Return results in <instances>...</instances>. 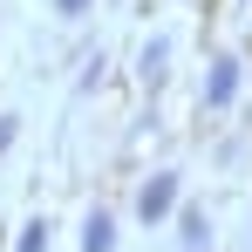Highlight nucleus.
Listing matches in <instances>:
<instances>
[{
  "label": "nucleus",
  "mask_w": 252,
  "mask_h": 252,
  "mask_svg": "<svg viewBox=\"0 0 252 252\" xmlns=\"http://www.w3.org/2000/svg\"><path fill=\"white\" fill-rule=\"evenodd\" d=\"M82 252H116V225H109V211H89V225H82Z\"/></svg>",
  "instance_id": "3"
},
{
  "label": "nucleus",
  "mask_w": 252,
  "mask_h": 252,
  "mask_svg": "<svg viewBox=\"0 0 252 252\" xmlns=\"http://www.w3.org/2000/svg\"><path fill=\"white\" fill-rule=\"evenodd\" d=\"M164 62H170V41H150V48H143V82H157Z\"/></svg>",
  "instance_id": "4"
},
{
  "label": "nucleus",
  "mask_w": 252,
  "mask_h": 252,
  "mask_svg": "<svg viewBox=\"0 0 252 252\" xmlns=\"http://www.w3.org/2000/svg\"><path fill=\"white\" fill-rule=\"evenodd\" d=\"M55 14H62V21H82V14H89V0H55Z\"/></svg>",
  "instance_id": "7"
},
{
  "label": "nucleus",
  "mask_w": 252,
  "mask_h": 252,
  "mask_svg": "<svg viewBox=\"0 0 252 252\" xmlns=\"http://www.w3.org/2000/svg\"><path fill=\"white\" fill-rule=\"evenodd\" d=\"M21 252H48V218H34V225L21 232Z\"/></svg>",
  "instance_id": "6"
},
{
  "label": "nucleus",
  "mask_w": 252,
  "mask_h": 252,
  "mask_svg": "<svg viewBox=\"0 0 252 252\" xmlns=\"http://www.w3.org/2000/svg\"><path fill=\"white\" fill-rule=\"evenodd\" d=\"M232 95H239V62H218L211 82H205V109H225Z\"/></svg>",
  "instance_id": "2"
},
{
  "label": "nucleus",
  "mask_w": 252,
  "mask_h": 252,
  "mask_svg": "<svg viewBox=\"0 0 252 252\" xmlns=\"http://www.w3.org/2000/svg\"><path fill=\"white\" fill-rule=\"evenodd\" d=\"M170 205H177V177H150V184H143V191H136V218H143V225H157V218H170Z\"/></svg>",
  "instance_id": "1"
},
{
  "label": "nucleus",
  "mask_w": 252,
  "mask_h": 252,
  "mask_svg": "<svg viewBox=\"0 0 252 252\" xmlns=\"http://www.w3.org/2000/svg\"><path fill=\"white\" fill-rule=\"evenodd\" d=\"M205 246H211V225L191 211V218H184V252H205Z\"/></svg>",
  "instance_id": "5"
}]
</instances>
